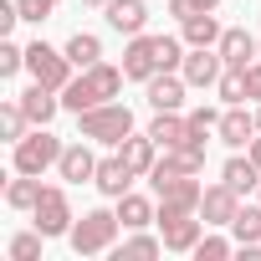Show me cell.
Segmentation results:
<instances>
[{
  "instance_id": "1",
  "label": "cell",
  "mask_w": 261,
  "mask_h": 261,
  "mask_svg": "<svg viewBox=\"0 0 261 261\" xmlns=\"http://www.w3.org/2000/svg\"><path fill=\"white\" fill-rule=\"evenodd\" d=\"M123 62L113 67V62H97V67H82L72 82H67V92H62V108L67 113H87V108H102V102H113L118 92H123Z\"/></svg>"
},
{
  "instance_id": "2",
  "label": "cell",
  "mask_w": 261,
  "mask_h": 261,
  "mask_svg": "<svg viewBox=\"0 0 261 261\" xmlns=\"http://www.w3.org/2000/svg\"><path fill=\"white\" fill-rule=\"evenodd\" d=\"M77 134L82 139H92V144H108V149H118L128 134H134V108L128 102H102V108H87V113H77Z\"/></svg>"
},
{
  "instance_id": "3",
  "label": "cell",
  "mask_w": 261,
  "mask_h": 261,
  "mask_svg": "<svg viewBox=\"0 0 261 261\" xmlns=\"http://www.w3.org/2000/svg\"><path fill=\"white\" fill-rule=\"evenodd\" d=\"M118 230H123V220H118V210H82V220L72 225V251L77 256H102V251H113L118 246Z\"/></svg>"
},
{
  "instance_id": "4",
  "label": "cell",
  "mask_w": 261,
  "mask_h": 261,
  "mask_svg": "<svg viewBox=\"0 0 261 261\" xmlns=\"http://www.w3.org/2000/svg\"><path fill=\"white\" fill-rule=\"evenodd\" d=\"M62 149L67 144L51 134V128H31L21 144H11V164H16V174H46V169H57Z\"/></svg>"
},
{
  "instance_id": "5",
  "label": "cell",
  "mask_w": 261,
  "mask_h": 261,
  "mask_svg": "<svg viewBox=\"0 0 261 261\" xmlns=\"http://www.w3.org/2000/svg\"><path fill=\"white\" fill-rule=\"evenodd\" d=\"M26 72H31V82H46L51 92H67V82L77 77L72 57L57 51V46H46V41H31L26 46Z\"/></svg>"
},
{
  "instance_id": "6",
  "label": "cell",
  "mask_w": 261,
  "mask_h": 261,
  "mask_svg": "<svg viewBox=\"0 0 261 261\" xmlns=\"http://www.w3.org/2000/svg\"><path fill=\"white\" fill-rule=\"evenodd\" d=\"M159 236H164V251H179V256H190L195 246H200V236H205V220H200V210H169V205H159Z\"/></svg>"
},
{
  "instance_id": "7",
  "label": "cell",
  "mask_w": 261,
  "mask_h": 261,
  "mask_svg": "<svg viewBox=\"0 0 261 261\" xmlns=\"http://www.w3.org/2000/svg\"><path fill=\"white\" fill-rule=\"evenodd\" d=\"M31 220H36V230H41L46 241H57V236H72L77 215H72V200H67V190H62V185H46V190H41V200H36V210H31Z\"/></svg>"
},
{
  "instance_id": "8",
  "label": "cell",
  "mask_w": 261,
  "mask_h": 261,
  "mask_svg": "<svg viewBox=\"0 0 261 261\" xmlns=\"http://www.w3.org/2000/svg\"><path fill=\"white\" fill-rule=\"evenodd\" d=\"M149 185H154L159 205H169V210H200V195H205L200 174H169V179H149Z\"/></svg>"
},
{
  "instance_id": "9",
  "label": "cell",
  "mask_w": 261,
  "mask_h": 261,
  "mask_svg": "<svg viewBox=\"0 0 261 261\" xmlns=\"http://www.w3.org/2000/svg\"><path fill=\"white\" fill-rule=\"evenodd\" d=\"M154 72H164L159 67V36H128V46H123V77L128 82H149Z\"/></svg>"
},
{
  "instance_id": "10",
  "label": "cell",
  "mask_w": 261,
  "mask_h": 261,
  "mask_svg": "<svg viewBox=\"0 0 261 261\" xmlns=\"http://www.w3.org/2000/svg\"><path fill=\"white\" fill-rule=\"evenodd\" d=\"M185 92H190L185 72H154V77L144 82V97H149L154 113H179V108H185Z\"/></svg>"
},
{
  "instance_id": "11",
  "label": "cell",
  "mask_w": 261,
  "mask_h": 261,
  "mask_svg": "<svg viewBox=\"0 0 261 261\" xmlns=\"http://www.w3.org/2000/svg\"><path fill=\"white\" fill-rule=\"evenodd\" d=\"M57 174H62L67 185H92V174H97L92 139H82V134H77V144H67V149H62V159H57Z\"/></svg>"
},
{
  "instance_id": "12",
  "label": "cell",
  "mask_w": 261,
  "mask_h": 261,
  "mask_svg": "<svg viewBox=\"0 0 261 261\" xmlns=\"http://www.w3.org/2000/svg\"><path fill=\"white\" fill-rule=\"evenodd\" d=\"M236 210H241V195H236L225 179H220V185H205V195H200V220H205V225H215V230L225 225V230H230Z\"/></svg>"
},
{
  "instance_id": "13",
  "label": "cell",
  "mask_w": 261,
  "mask_h": 261,
  "mask_svg": "<svg viewBox=\"0 0 261 261\" xmlns=\"http://www.w3.org/2000/svg\"><path fill=\"white\" fill-rule=\"evenodd\" d=\"M215 51H220V62H225V67L246 72V67H251V62L261 57V41H256V36H251L246 26H225V31H220V46H215Z\"/></svg>"
},
{
  "instance_id": "14",
  "label": "cell",
  "mask_w": 261,
  "mask_h": 261,
  "mask_svg": "<svg viewBox=\"0 0 261 261\" xmlns=\"http://www.w3.org/2000/svg\"><path fill=\"white\" fill-rule=\"evenodd\" d=\"M179 72H185V82H190V87H200V92H205V87H215V82H220L225 62H220V51H215V46H190Z\"/></svg>"
},
{
  "instance_id": "15",
  "label": "cell",
  "mask_w": 261,
  "mask_h": 261,
  "mask_svg": "<svg viewBox=\"0 0 261 261\" xmlns=\"http://www.w3.org/2000/svg\"><path fill=\"white\" fill-rule=\"evenodd\" d=\"M256 134H261V128H256V113H251L246 102H236V108H225V113H220V128H215V139H220L225 149H246Z\"/></svg>"
},
{
  "instance_id": "16",
  "label": "cell",
  "mask_w": 261,
  "mask_h": 261,
  "mask_svg": "<svg viewBox=\"0 0 261 261\" xmlns=\"http://www.w3.org/2000/svg\"><path fill=\"white\" fill-rule=\"evenodd\" d=\"M134 169L123 164V154H108V159H97V174H92V185H97V195H108V200H123L128 190H134Z\"/></svg>"
},
{
  "instance_id": "17",
  "label": "cell",
  "mask_w": 261,
  "mask_h": 261,
  "mask_svg": "<svg viewBox=\"0 0 261 261\" xmlns=\"http://www.w3.org/2000/svg\"><path fill=\"white\" fill-rule=\"evenodd\" d=\"M21 108H26V118H31V128H51V118L62 113V92H51L46 82H31L21 97H16Z\"/></svg>"
},
{
  "instance_id": "18",
  "label": "cell",
  "mask_w": 261,
  "mask_h": 261,
  "mask_svg": "<svg viewBox=\"0 0 261 261\" xmlns=\"http://www.w3.org/2000/svg\"><path fill=\"white\" fill-rule=\"evenodd\" d=\"M102 16H108V26L118 36H144V26H149V6L144 0H108Z\"/></svg>"
},
{
  "instance_id": "19",
  "label": "cell",
  "mask_w": 261,
  "mask_h": 261,
  "mask_svg": "<svg viewBox=\"0 0 261 261\" xmlns=\"http://www.w3.org/2000/svg\"><path fill=\"white\" fill-rule=\"evenodd\" d=\"M118 154H123V164L134 169L139 179H149V169L159 164V144H154L149 134H128V139L118 144Z\"/></svg>"
},
{
  "instance_id": "20",
  "label": "cell",
  "mask_w": 261,
  "mask_h": 261,
  "mask_svg": "<svg viewBox=\"0 0 261 261\" xmlns=\"http://www.w3.org/2000/svg\"><path fill=\"white\" fill-rule=\"evenodd\" d=\"M144 134H149L159 149H179V144L190 139V118H185V113H154V123L144 128Z\"/></svg>"
},
{
  "instance_id": "21",
  "label": "cell",
  "mask_w": 261,
  "mask_h": 261,
  "mask_svg": "<svg viewBox=\"0 0 261 261\" xmlns=\"http://www.w3.org/2000/svg\"><path fill=\"white\" fill-rule=\"evenodd\" d=\"M220 21H215V11H200V16H190V21H179V36H185V46H220Z\"/></svg>"
},
{
  "instance_id": "22",
  "label": "cell",
  "mask_w": 261,
  "mask_h": 261,
  "mask_svg": "<svg viewBox=\"0 0 261 261\" xmlns=\"http://www.w3.org/2000/svg\"><path fill=\"white\" fill-rule=\"evenodd\" d=\"M220 179H225L236 195L261 190V169H256V159H251V154H246V159H241V154H230V159H225V169H220Z\"/></svg>"
},
{
  "instance_id": "23",
  "label": "cell",
  "mask_w": 261,
  "mask_h": 261,
  "mask_svg": "<svg viewBox=\"0 0 261 261\" xmlns=\"http://www.w3.org/2000/svg\"><path fill=\"white\" fill-rule=\"evenodd\" d=\"M118 220H123V230H144V225H154V220H159V205L128 190V195L118 200Z\"/></svg>"
},
{
  "instance_id": "24",
  "label": "cell",
  "mask_w": 261,
  "mask_h": 261,
  "mask_svg": "<svg viewBox=\"0 0 261 261\" xmlns=\"http://www.w3.org/2000/svg\"><path fill=\"white\" fill-rule=\"evenodd\" d=\"M41 174H16L11 185H6V205L11 210H36V200H41Z\"/></svg>"
},
{
  "instance_id": "25",
  "label": "cell",
  "mask_w": 261,
  "mask_h": 261,
  "mask_svg": "<svg viewBox=\"0 0 261 261\" xmlns=\"http://www.w3.org/2000/svg\"><path fill=\"white\" fill-rule=\"evenodd\" d=\"M67 57H72V67L82 72V67H97L102 62V41L92 36V31H77V36H67V46H62Z\"/></svg>"
},
{
  "instance_id": "26",
  "label": "cell",
  "mask_w": 261,
  "mask_h": 261,
  "mask_svg": "<svg viewBox=\"0 0 261 261\" xmlns=\"http://www.w3.org/2000/svg\"><path fill=\"white\" fill-rule=\"evenodd\" d=\"M230 236H236V246H261V200L236 210V220H230Z\"/></svg>"
},
{
  "instance_id": "27",
  "label": "cell",
  "mask_w": 261,
  "mask_h": 261,
  "mask_svg": "<svg viewBox=\"0 0 261 261\" xmlns=\"http://www.w3.org/2000/svg\"><path fill=\"white\" fill-rule=\"evenodd\" d=\"M123 256H164V236H144V230H128V241L123 246H113V261H123Z\"/></svg>"
},
{
  "instance_id": "28",
  "label": "cell",
  "mask_w": 261,
  "mask_h": 261,
  "mask_svg": "<svg viewBox=\"0 0 261 261\" xmlns=\"http://www.w3.org/2000/svg\"><path fill=\"white\" fill-rule=\"evenodd\" d=\"M26 134H31V118H26V108H21V102H6V108H0V139L21 144Z\"/></svg>"
},
{
  "instance_id": "29",
  "label": "cell",
  "mask_w": 261,
  "mask_h": 261,
  "mask_svg": "<svg viewBox=\"0 0 261 261\" xmlns=\"http://www.w3.org/2000/svg\"><path fill=\"white\" fill-rule=\"evenodd\" d=\"M215 92H220V102H225V108H236V102H251V97H246V72H236V67H225V72H220Z\"/></svg>"
},
{
  "instance_id": "30",
  "label": "cell",
  "mask_w": 261,
  "mask_h": 261,
  "mask_svg": "<svg viewBox=\"0 0 261 261\" xmlns=\"http://www.w3.org/2000/svg\"><path fill=\"white\" fill-rule=\"evenodd\" d=\"M41 230H21V236H11V246H6V256L11 261H41Z\"/></svg>"
},
{
  "instance_id": "31",
  "label": "cell",
  "mask_w": 261,
  "mask_h": 261,
  "mask_svg": "<svg viewBox=\"0 0 261 261\" xmlns=\"http://www.w3.org/2000/svg\"><path fill=\"white\" fill-rule=\"evenodd\" d=\"M195 261H225V256H236V236L225 241V236H200V246L190 251Z\"/></svg>"
},
{
  "instance_id": "32",
  "label": "cell",
  "mask_w": 261,
  "mask_h": 261,
  "mask_svg": "<svg viewBox=\"0 0 261 261\" xmlns=\"http://www.w3.org/2000/svg\"><path fill=\"white\" fill-rule=\"evenodd\" d=\"M57 6H62V0H16V11H21V21H31V26L51 21V16H57Z\"/></svg>"
},
{
  "instance_id": "33",
  "label": "cell",
  "mask_w": 261,
  "mask_h": 261,
  "mask_svg": "<svg viewBox=\"0 0 261 261\" xmlns=\"http://www.w3.org/2000/svg\"><path fill=\"white\" fill-rule=\"evenodd\" d=\"M185 118H190V134H200V139L220 128V108H205V102H200V108H190Z\"/></svg>"
},
{
  "instance_id": "34",
  "label": "cell",
  "mask_w": 261,
  "mask_h": 261,
  "mask_svg": "<svg viewBox=\"0 0 261 261\" xmlns=\"http://www.w3.org/2000/svg\"><path fill=\"white\" fill-rule=\"evenodd\" d=\"M21 67H26V46H16V41L6 36V41H0V77H16Z\"/></svg>"
},
{
  "instance_id": "35",
  "label": "cell",
  "mask_w": 261,
  "mask_h": 261,
  "mask_svg": "<svg viewBox=\"0 0 261 261\" xmlns=\"http://www.w3.org/2000/svg\"><path fill=\"white\" fill-rule=\"evenodd\" d=\"M200 11H220V0H169V16L174 21H190Z\"/></svg>"
},
{
  "instance_id": "36",
  "label": "cell",
  "mask_w": 261,
  "mask_h": 261,
  "mask_svg": "<svg viewBox=\"0 0 261 261\" xmlns=\"http://www.w3.org/2000/svg\"><path fill=\"white\" fill-rule=\"evenodd\" d=\"M246 97H251V102H261V57L246 67Z\"/></svg>"
},
{
  "instance_id": "37",
  "label": "cell",
  "mask_w": 261,
  "mask_h": 261,
  "mask_svg": "<svg viewBox=\"0 0 261 261\" xmlns=\"http://www.w3.org/2000/svg\"><path fill=\"white\" fill-rule=\"evenodd\" d=\"M246 154H251V159H256V169H261V134H256V139L246 144Z\"/></svg>"
},
{
  "instance_id": "38",
  "label": "cell",
  "mask_w": 261,
  "mask_h": 261,
  "mask_svg": "<svg viewBox=\"0 0 261 261\" xmlns=\"http://www.w3.org/2000/svg\"><path fill=\"white\" fill-rule=\"evenodd\" d=\"M77 6H92V11H102V6H108V0H77Z\"/></svg>"
},
{
  "instance_id": "39",
  "label": "cell",
  "mask_w": 261,
  "mask_h": 261,
  "mask_svg": "<svg viewBox=\"0 0 261 261\" xmlns=\"http://www.w3.org/2000/svg\"><path fill=\"white\" fill-rule=\"evenodd\" d=\"M256 128H261V102H256Z\"/></svg>"
},
{
  "instance_id": "40",
  "label": "cell",
  "mask_w": 261,
  "mask_h": 261,
  "mask_svg": "<svg viewBox=\"0 0 261 261\" xmlns=\"http://www.w3.org/2000/svg\"><path fill=\"white\" fill-rule=\"evenodd\" d=\"M256 200H261V190H256Z\"/></svg>"
},
{
  "instance_id": "41",
  "label": "cell",
  "mask_w": 261,
  "mask_h": 261,
  "mask_svg": "<svg viewBox=\"0 0 261 261\" xmlns=\"http://www.w3.org/2000/svg\"><path fill=\"white\" fill-rule=\"evenodd\" d=\"M256 41H261V36H256Z\"/></svg>"
}]
</instances>
